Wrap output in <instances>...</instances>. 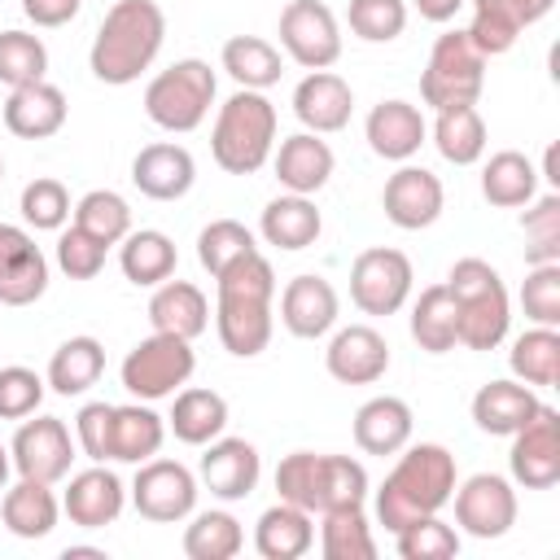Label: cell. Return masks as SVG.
I'll return each mask as SVG.
<instances>
[{
    "instance_id": "45",
    "label": "cell",
    "mask_w": 560,
    "mask_h": 560,
    "mask_svg": "<svg viewBox=\"0 0 560 560\" xmlns=\"http://www.w3.org/2000/svg\"><path fill=\"white\" fill-rule=\"evenodd\" d=\"M363 499H368V468L350 455H319V512L363 508Z\"/></svg>"
},
{
    "instance_id": "43",
    "label": "cell",
    "mask_w": 560,
    "mask_h": 560,
    "mask_svg": "<svg viewBox=\"0 0 560 560\" xmlns=\"http://www.w3.org/2000/svg\"><path fill=\"white\" fill-rule=\"evenodd\" d=\"M241 547H245V529L223 508L197 512L192 525L184 529V556L188 560H232Z\"/></svg>"
},
{
    "instance_id": "49",
    "label": "cell",
    "mask_w": 560,
    "mask_h": 560,
    "mask_svg": "<svg viewBox=\"0 0 560 560\" xmlns=\"http://www.w3.org/2000/svg\"><path fill=\"white\" fill-rule=\"evenodd\" d=\"M18 210H22L26 228H35V232H61L66 219H70V192H66L61 179L39 175V179H31V184L22 188Z\"/></svg>"
},
{
    "instance_id": "9",
    "label": "cell",
    "mask_w": 560,
    "mask_h": 560,
    "mask_svg": "<svg viewBox=\"0 0 560 560\" xmlns=\"http://www.w3.org/2000/svg\"><path fill=\"white\" fill-rule=\"evenodd\" d=\"M411 258L394 245H372L350 262V302L363 315H394L411 298Z\"/></svg>"
},
{
    "instance_id": "59",
    "label": "cell",
    "mask_w": 560,
    "mask_h": 560,
    "mask_svg": "<svg viewBox=\"0 0 560 560\" xmlns=\"http://www.w3.org/2000/svg\"><path fill=\"white\" fill-rule=\"evenodd\" d=\"M542 179H547V184H560V175H556V144H551L547 158H542Z\"/></svg>"
},
{
    "instance_id": "27",
    "label": "cell",
    "mask_w": 560,
    "mask_h": 560,
    "mask_svg": "<svg viewBox=\"0 0 560 560\" xmlns=\"http://www.w3.org/2000/svg\"><path fill=\"white\" fill-rule=\"evenodd\" d=\"M411 429H416V416L394 394H376L354 411V446L363 455H381V459L398 455L411 442Z\"/></svg>"
},
{
    "instance_id": "23",
    "label": "cell",
    "mask_w": 560,
    "mask_h": 560,
    "mask_svg": "<svg viewBox=\"0 0 560 560\" xmlns=\"http://www.w3.org/2000/svg\"><path fill=\"white\" fill-rule=\"evenodd\" d=\"M197 179V162L184 144H144L131 158V184L149 197V201H179Z\"/></svg>"
},
{
    "instance_id": "62",
    "label": "cell",
    "mask_w": 560,
    "mask_h": 560,
    "mask_svg": "<svg viewBox=\"0 0 560 560\" xmlns=\"http://www.w3.org/2000/svg\"><path fill=\"white\" fill-rule=\"evenodd\" d=\"M0 179H4V158H0Z\"/></svg>"
},
{
    "instance_id": "32",
    "label": "cell",
    "mask_w": 560,
    "mask_h": 560,
    "mask_svg": "<svg viewBox=\"0 0 560 560\" xmlns=\"http://www.w3.org/2000/svg\"><path fill=\"white\" fill-rule=\"evenodd\" d=\"M258 232L267 245L276 249H306L319 241L324 232V219H319V206L302 192H284L276 201L262 206V219H258Z\"/></svg>"
},
{
    "instance_id": "17",
    "label": "cell",
    "mask_w": 560,
    "mask_h": 560,
    "mask_svg": "<svg viewBox=\"0 0 560 560\" xmlns=\"http://www.w3.org/2000/svg\"><path fill=\"white\" fill-rule=\"evenodd\" d=\"M48 289V258L26 228L0 223V302L31 306Z\"/></svg>"
},
{
    "instance_id": "51",
    "label": "cell",
    "mask_w": 560,
    "mask_h": 560,
    "mask_svg": "<svg viewBox=\"0 0 560 560\" xmlns=\"http://www.w3.org/2000/svg\"><path fill=\"white\" fill-rule=\"evenodd\" d=\"M394 542H398V556L402 560H451L455 551H459V534L433 512V516H420V521H411V525H402L398 534H394Z\"/></svg>"
},
{
    "instance_id": "3",
    "label": "cell",
    "mask_w": 560,
    "mask_h": 560,
    "mask_svg": "<svg viewBox=\"0 0 560 560\" xmlns=\"http://www.w3.org/2000/svg\"><path fill=\"white\" fill-rule=\"evenodd\" d=\"M162 39H166V13L153 0H118L96 26L88 66L101 83L127 88L153 66Z\"/></svg>"
},
{
    "instance_id": "61",
    "label": "cell",
    "mask_w": 560,
    "mask_h": 560,
    "mask_svg": "<svg viewBox=\"0 0 560 560\" xmlns=\"http://www.w3.org/2000/svg\"><path fill=\"white\" fill-rule=\"evenodd\" d=\"M9 468H13V455H9V446H0V490L9 486Z\"/></svg>"
},
{
    "instance_id": "52",
    "label": "cell",
    "mask_w": 560,
    "mask_h": 560,
    "mask_svg": "<svg viewBox=\"0 0 560 560\" xmlns=\"http://www.w3.org/2000/svg\"><path fill=\"white\" fill-rule=\"evenodd\" d=\"M350 31L368 44H389L407 31V4L402 0H350L346 13Z\"/></svg>"
},
{
    "instance_id": "50",
    "label": "cell",
    "mask_w": 560,
    "mask_h": 560,
    "mask_svg": "<svg viewBox=\"0 0 560 560\" xmlns=\"http://www.w3.org/2000/svg\"><path fill=\"white\" fill-rule=\"evenodd\" d=\"M276 494L302 512H319V455L315 451H293L276 464Z\"/></svg>"
},
{
    "instance_id": "47",
    "label": "cell",
    "mask_w": 560,
    "mask_h": 560,
    "mask_svg": "<svg viewBox=\"0 0 560 560\" xmlns=\"http://www.w3.org/2000/svg\"><path fill=\"white\" fill-rule=\"evenodd\" d=\"M521 232H525V262L529 267L560 262V192L529 201V210L521 214Z\"/></svg>"
},
{
    "instance_id": "55",
    "label": "cell",
    "mask_w": 560,
    "mask_h": 560,
    "mask_svg": "<svg viewBox=\"0 0 560 560\" xmlns=\"http://www.w3.org/2000/svg\"><path fill=\"white\" fill-rule=\"evenodd\" d=\"M105 254H109V245H101L96 236H88V232L74 228V223L57 236V267H61L70 280H96L101 267H105Z\"/></svg>"
},
{
    "instance_id": "41",
    "label": "cell",
    "mask_w": 560,
    "mask_h": 560,
    "mask_svg": "<svg viewBox=\"0 0 560 560\" xmlns=\"http://www.w3.org/2000/svg\"><path fill=\"white\" fill-rule=\"evenodd\" d=\"M411 337L424 354H446L459 346L455 337V298L446 284H429L411 306Z\"/></svg>"
},
{
    "instance_id": "18",
    "label": "cell",
    "mask_w": 560,
    "mask_h": 560,
    "mask_svg": "<svg viewBox=\"0 0 560 560\" xmlns=\"http://www.w3.org/2000/svg\"><path fill=\"white\" fill-rule=\"evenodd\" d=\"M324 368L341 385H376L389 372V346L372 324H350L332 332L324 350Z\"/></svg>"
},
{
    "instance_id": "31",
    "label": "cell",
    "mask_w": 560,
    "mask_h": 560,
    "mask_svg": "<svg viewBox=\"0 0 560 560\" xmlns=\"http://www.w3.org/2000/svg\"><path fill=\"white\" fill-rule=\"evenodd\" d=\"M171 398L175 402H171L166 429L184 446H206V442H214L228 429V398L223 394L201 389V385H188V389H175Z\"/></svg>"
},
{
    "instance_id": "60",
    "label": "cell",
    "mask_w": 560,
    "mask_h": 560,
    "mask_svg": "<svg viewBox=\"0 0 560 560\" xmlns=\"http://www.w3.org/2000/svg\"><path fill=\"white\" fill-rule=\"evenodd\" d=\"M79 556H96V560H105L101 547H66V560H79Z\"/></svg>"
},
{
    "instance_id": "29",
    "label": "cell",
    "mask_w": 560,
    "mask_h": 560,
    "mask_svg": "<svg viewBox=\"0 0 560 560\" xmlns=\"http://www.w3.org/2000/svg\"><path fill=\"white\" fill-rule=\"evenodd\" d=\"M149 324H153V332L192 341L210 324V302L192 280H162L149 298Z\"/></svg>"
},
{
    "instance_id": "21",
    "label": "cell",
    "mask_w": 560,
    "mask_h": 560,
    "mask_svg": "<svg viewBox=\"0 0 560 560\" xmlns=\"http://www.w3.org/2000/svg\"><path fill=\"white\" fill-rule=\"evenodd\" d=\"M337 315H341V298L324 276H293L280 293V324L302 341L324 337L337 324Z\"/></svg>"
},
{
    "instance_id": "7",
    "label": "cell",
    "mask_w": 560,
    "mask_h": 560,
    "mask_svg": "<svg viewBox=\"0 0 560 560\" xmlns=\"http://www.w3.org/2000/svg\"><path fill=\"white\" fill-rule=\"evenodd\" d=\"M486 88V57L477 52V44L468 39V31H446L433 39L424 74H420V96L433 109H451V105H477Z\"/></svg>"
},
{
    "instance_id": "30",
    "label": "cell",
    "mask_w": 560,
    "mask_h": 560,
    "mask_svg": "<svg viewBox=\"0 0 560 560\" xmlns=\"http://www.w3.org/2000/svg\"><path fill=\"white\" fill-rule=\"evenodd\" d=\"M0 516H4V529L13 538H48L57 529L61 499L52 494L48 481L18 477V486H9L4 499H0Z\"/></svg>"
},
{
    "instance_id": "16",
    "label": "cell",
    "mask_w": 560,
    "mask_h": 560,
    "mask_svg": "<svg viewBox=\"0 0 560 560\" xmlns=\"http://www.w3.org/2000/svg\"><path fill=\"white\" fill-rule=\"evenodd\" d=\"M197 477L201 486L223 499V503H236V499H249L258 477H262V459H258V446L245 442V438H214L206 442V455L197 464Z\"/></svg>"
},
{
    "instance_id": "53",
    "label": "cell",
    "mask_w": 560,
    "mask_h": 560,
    "mask_svg": "<svg viewBox=\"0 0 560 560\" xmlns=\"http://www.w3.org/2000/svg\"><path fill=\"white\" fill-rule=\"evenodd\" d=\"M521 306H525V319L542 328H560V262H542L525 271Z\"/></svg>"
},
{
    "instance_id": "42",
    "label": "cell",
    "mask_w": 560,
    "mask_h": 560,
    "mask_svg": "<svg viewBox=\"0 0 560 560\" xmlns=\"http://www.w3.org/2000/svg\"><path fill=\"white\" fill-rule=\"evenodd\" d=\"M319 551L328 560H376V538L363 508L319 512Z\"/></svg>"
},
{
    "instance_id": "57",
    "label": "cell",
    "mask_w": 560,
    "mask_h": 560,
    "mask_svg": "<svg viewBox=\"0 0 560 560\" xmlns=\"http://www.w3.org/2000/svg\"><path fill=\"white\" fill-rule=\"evenodd\" d=\"M79 4H83V0H22V13H26L35 26L52 31V26H66V22L79 13Z\"/></svg>"
},
{
    "instance_id": "2",
    "label": "cell",
    "mask_w": 560,
    "mask_h": 560,
    "mask_svg": "<svg viewBox=\"0 0 560 560\" xmlns=\"http://www.w3.org/2000/svg\"><path fill=\"white\" fill-rule=\"evenodd\" d=\"M455 455L438 442H407L389 468V477L381 481L376 490V521L398 534L402 525L420 521V516H433L451 503L455 494Z\"/></svg>"
},
{
    "instance_id": "25",
    "label": "cell",
    "mask_w": 560,
    "mask_h": 560,
    "mask_svg": "<svg viewBox=\"0 0 560 560\" xmlns=\"http://www.w3.org/2000/svg\"><path fill=\"white\" fill-rule=\"evenodd\" d=\"M271 166H276V179L289 192L315 197L332 179L337 158H332L328 140H319L315 131H293V136L280 140V149H271Z\"/></svg>"
},
{
    "instance_id": "48",
    "label": "cell",
    "mask_w": 560,
    "mask_h": 560,
    "mask_svg": "<svg viewBox=\"0 0 560 560\" xmlns=\"http://www.w3.org/2000/svg\"><path fill=\"white\" fill-rule=\"evenodd\" d=\"M254 249H258V245H254V232H249L245 223H236V219H214V223H206L201 236H197V262H201L210 276L228 271L232 262H241V258L254 254Z\"/></svg>"
},
{
    "instance_id": "8",
    "label": "cell",
    "mask_w": 560,
    "mask_h": 560,
    "mask_svg": "<svg viewBox=\"0 0 560 560\" xmlns=\"http://www.w3.org/2000/svg\"><path fill=\"white\" fill-rule=\"evenodd\" d=\"M197 368V354H192V341L184 337H171V332H149L144 341H136L118 368L122 376V389L144 398V402H158V398H171L179 385H188Z\"/></svg>"
},
{
    "instance_id": "13",
    "label": "cell",
    "mask_w": 560,
    "mask_h": 560,
    "mask_svg": "<svg viewBox=\"0 0 560 560\" xmlns=\"http://www.w3.org/2000/svg\"><path fill=\"white\" fill-rule=\"evenodd\" d=\"M9 455H13V468L18 477H31V481H66L70 477V459H74V442H70V429L57 420V416H26L9 442Z\"/></svg>"
},
{
    "instance_id": "28",
    "label": "cell",
    "mask_w": 560,
    "mask_h": 560,
    "mask_svg": "<svg viewBox=\"0 0 560 560\" xmlns=\"http://www.w3.org/2000/svg\"><path fill=\"white\" fill-rule=\"evenodd\" d=\"M538 394L534 385L525 381H486L477 394H472V420L481 433L490 438H512L534 411H538Z\"/></svg>"
},
{
    "instance_id": "1",
    "label": "cell",
    "mask_w": 560,
    "mask_h": 560,
    "mask_svg": "<svg viewBox=\"0 0 560 560\" xmlns=\"http://www.w3.org/2000/svg\"><path fill=\"white\" fill-rule=\"evenodd\" d=\"M214 328L228 354L236 359H254L267 350L271 341V298H276V271L271 262L254 249L241 262H232L228 271L214 276Z\"/></svg>"
},
{
    "instance_id": "44",
    "label": "cell",
    "mask_w": 560,
    "mask_h": 560,
    "mask_svg": "<svg viewBox=\"0 0 560 560\" xmlns=\"http://www.w3.org/2000/svg\"><path fill=\"white\" fill-rule=\"evenodd\" d=\"M74 228H83L101 245H118L131 232V206L114 188H92L74 201Z\"/></svg>"
},
{
    "instance_id": "35",
    "label": "cell",
    "mask_w": 560,
    "mask_h": 560,
    "mask_svg": "<svg viewBox=\"0 0 560 560\" xmlns=\"http://www.w3.org/2000/svg\"><path fill=\"white\" fill-rule=\"evenodd\" d=\"M101 372H105V346L96 337H70L52 350L44 385L61 398H74V394H88L101 381Z\"/></svg>"
},
{
    "instance_id": "6",
    "label": "cell",
    "mask_w": 560,
    "mask_h": 560,
    "mask_svg": "<svg viewBox=\"0 0 560 560\" xmlns=\"http://www.w3.org/2000/svg\"><path fill=\"white\" fill-rule=\"evenodd\" d=\"M214 105V70L201 57H184L149 79L144 88V114L162 131H197Z\"/></svg>"
},
{
    "instance_id": "26",
    "label": "cell",
    "mask_w": 560,
    "mask_h": 560,
    "mask_svg": "<svg viewBox=\"0 0 560 560\" xmlns=\"http://www.w3.org/2000/svg\"><path fill=\"white\" fill-rule=\"evenodd\" d=\"M66 92L48 79L39 83H26V88H9V101H4V127L22 140H48L66 127Z\"/></svg>"
},
{
    "instance_id": "56",
    "label": "cell",
    "mask_w": 560,
    "mask_h": 560,
    "mask_svg": "<svg viewBox=\"0 0 560 560\" xmlns=\"http://www.w3.org/2000/svg\"><path fill=\"white\" fill-rule=\"evenodd\" d=\"M74 442L92 464L114 459V402H83L74 416Z\"/></svg>"
},
{
    "instance_id": "40",
    "label": "cell",
    "mask_w": 560,
    "mask_h": 560,
    "mask_svg": "<svg viewBox=\"0 0 560 560\" xmlns=\"http://www.w3.org/2000/svg\"><path fill=\"white\" fill-rule=\"evenodd\" d=\"M433 144L451 166H472L486 153V118L477 114V105H451L438 109L433 122Z\"/></svg>"
},
{
    "instance_id": "58",
    "label": "cell",
    "mask_w": 560,
    "mask_h": 560,
    "mask_svg": "<svg viewBox=\"0 0 560 560\" xmlns=\"http://www.w3.org/2000/svg\"><path fill=\"white\" fill-rule=\"evenodd\" d=\"M411 4H416V13H420L424 22H438V26H442V22H451L468 0H411Z\"/></svg>"
},
{
    "instance_id": "19",
    "label": "cell",
    "mask_w": 560,
    "mask_h": 560,
    "mask_svg": "<svg viewBox=\"0 0 560 560\" xmlns=\"http://www.w3.org/2000/svg\"><path fill=\"white\" fill-rule=\"evenodd\" d=\"M122 503H127V486L105 464L74 472L70 486H66V494H61V512L79 529H105V525H114L122 516Z\"/></svg>"
},
{
    "instance_id": "5",
    "label": "cell",
    "mask_w": 560,
    "mask_h": 560,
    "mask_svg": "<svg viewBox=\"0 0 560 560\" xmlns=\"http://www.w3.org/2000/svg\"><path fill=\"white\" fill-rule=\"evenodd\" d=\"M276 149V105L262 92L236 88L210 127V153L228 175H254L271 162Z\"/></svg>"
},
{
    "instance_id": "22",
    "label": "cell",
    "mask_w": 560,
    "mask_h": 560,
    "mask_svg": "<svg viewBox=\"0 0 560 560\" xmlns=\"http://www.w3.org/2000/svg\"><path fill=\"white\" fill-rule=\"evenodd\" d=\"M350 109H354V92L341 74L332 70H311L298 88H293V114L306 131L315 136H332L350 122Z\"/></svg>"
},
{
    "instance_id": "39",
    "label": "cell",
    "mask_w": 560,
    "mask_h": 560,
    "mask_svg": "<svg viewBox=\"0 0 560 560\" xmlns=\"http://www.w3.org/2000/svg\"><path fill=\"white\" fill-rule=\"evenodd\" d=\"M508 368L516 381H525L534 389H551L560 381V328L534 324L529 332H521L508 350Z\"/></svg>"
},
{
    "instance_id": "46",
    "label": "cell",
    "mask_w": 560,
    "mask_h": 560,
    "mask_svg": "<svg viewBox=\"0 0 560 560\" xmlns=\"http://www.w3.org/2000/svg\"><path fill=\"white\" fill-rule=\"evenodd\" d=\"M48 74V48L31 31H0V83L26 88Z\"/></svg>"
},
{
    "instance_id": "10",
    "label": "cell",
    "mask_w": 560,
    "mask_h": 560,
    "mask_svg": "<svg viewBox=\"0 0 560 560\" xmlns=\"http://www.w3.org/2000/svg\"><path fill=\"white\" fill-rule=\"evenodd\" d=\"M280 48L302 70H328L341 57V26L324 0H289L280 9Z\"/></svg>"
},
{
    "instance_id": "20",
    "label": "cell",
    "mask_w": 560,
    "mask_h": 560,
    "mask_svg": "<svg viewBox=\"0 0 560 560\" xmlns=\"http://www.w3.org/2000/svg\"><path fill=\"white\" fill-rule=\"evenodd\" d=\"M556 0H472V22H468V39L477 44L481 57H499L516 44V35L525 26H534L538 18L551 13Z\"/></svg>"
},
{
    "instance_id": "12",
    "label": "cell",
    "mask_w": 560,
    "mask_h": 560,
    "mask_svg": "<svg viewBox=\"0 0 560 560\" xmlns=\"http://www.w3.org/2000/svg\"><path fill=\"white\" fill-rule=\"evenodd\" d=\"M512 481L525 490H551L560 481V411L538 402V411L512 433L508 451Z\"/></svg>"
},
{
    "instance_id": "4",
    "label": "cell",
    "mask_w": 560,
    "mask_h": 560,
    "mask_svg": "<svg viewBox=\"0 0 560 560\" xmlns=\"http://www.w3.org/2000/svg\"><path fill=\"white\" fill-rule=\"evenodd\" d=\"M446 293L455 298V337L464 350H494L508 337L512 302L503 276L486 258H459L446 271Z\"/></svg>"
},
{
    "instance_id": "54",
    "label": "cell",
    "mask_w": 560,
    "mask_h": 560,
    "mask_svg": "<svg viewBox=\"0 0 560 560\" xmlns=\"http://www.w3.org/2000/svg\"><path fill=\"white\" fill-rule=\"evenodd\" d=\"M44 402V376L22 368V363H9L0 368V420H26L35 416Z\"/></svg>"
},
{
    "instance_id": "11",
    "label": "cell",
    "mask_w": 560,
    "mask_h": 560,
    "mask_svg": "<svg viewBox=\"0 0 560 560\" xmlns=\"http://www.w3.org/2000/svg\"><path fill=\"white\" fill-rule=\"evenodd\" d=\"M131 503L144 521L153 525H175L184 516H192L197 508V477L179 464V459H144L136 464V481H131Z\"/></svg>"
},
{
    "instance_id": "15",
    "label": "cell",
    "mask_w": 560,
    "mask_h": 560,
    "mask_svg": "<svg viewBox=\"0 0 560 560\" xmlns=\"http://www.w3.org/2000/svg\"><path fill=\"white\" fill-rule=\"evenodd\" d=\"M442 206H446V188L433 171L424 166H398L389 179H385V192H381V210L394 228L402 232H420L429 223L442 219Z\"/></svg>"
},
{
    "instance_id": "36",
    "label": "cell",
    "mask_w": 560,
    "mask_h": 560,
    "mask_svg": "<svg viewBox=\"0 0 560 560\" xmlns=\"http://www.w3.org/2000/svg\"><path fill=\"white\" fill-rule=\"evenodd\" d=\"M538 192V171L525 153L516 149H499L490 153V162L481 166V197L499 210H516V206H529Z\"/></svg>"
},
{
    "instance_id": "33",
    "label": "cell",
    "mask_w": 560,
    "mask_h": 560,
    "mask_svg": "<svg viewBox=\"0 0 560 560\" xmlns=\"http://www.w3.org/2000/svg\"><path fill=\"white\" fill-rule=\"evenodd\" d=\"M311 542H315L311 512H302V508H293L284 499L276 508H267L258 516V525H254V551L262 560H298V556L311 551Z\"/></svg>"
},
{
    "instance_id": "38",
    "label": "cell",
    "mask_w": 560,
    "mask_h": 560,
    "mask_svg": "<svg viewBox=\"0 0 560 560\" xmlns=\"http://www.w3.org/2000/svg\"><path fill=\"white\" fill-rule=\"evenodd\" d=\"M166 442V420L144 407V402H127L114 407V464H144L162 451Z\"/></svg>"
},
{
    "instance_id": "14",
    "label": "cell",
    "mask_w": 560,
    "mask_h": 560,
    "mask_svg": "<svg viewBox=\"0 0 560 560\" xmlns=\"http://www.w3.org/2000/svg\"><path fill=\"white\" fill-rule=\"evenodd\" d=\"M455 525L472 538H503L516 525V490L499 472H477L451 494Z\"/></svg>"
},
{
    "instance_id": "24",
    "label": "cell",
    "mask_w": 560,
    "mask_h": 560,
    "mask_svg": "<svg viewBox=\"0 0 560 560\" xmlns=\"http://www.w3.org/2000/svg\"><path fill=\"white\" fill-rule=\"evenodd\" d=\"M363 136H368V149L376 158L407 162V158L420 153V144L429 136V122L411 101H381V105H372V114L363 122Z\"/></svg>"
},
{
    "instance_id": "34",
    "label": "cell",
    "mask_w": 560,
    "mask_h": 560,
    "mask_svg": "<svg viewBox=\"0 0 560 560\" xmlns=\"http://www.w3.org/2000/svg\"><path fill=\"white\" fill-rule=\"evenodd\" d=\"M175 262H179L175 241L166 232H158V228H140V232H127L118 241V267L140 289H158L162 280H171Z\"/></svg>"
},
{
    "instance_id": "37",
    "label": "cell",
    "mask_w": 560,
    "mask_h": 560,
    "mask_svg": "<svg viewBox=\"0 0 560 560\" xmlns=\"http://www.w3.org/2000/svg\"><path fill=\"white\" fill-rule=\"evenodd\" d=\"M223 70L236 79V88H249V92H267L271 83H280L284 74V57L276 44H267L262 35H232L223 44Z\"/></svg>"
}]
</instances>
